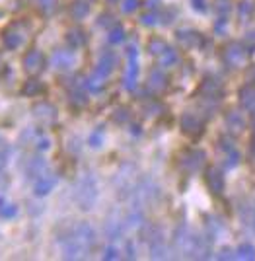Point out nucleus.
Masks as SVG:
<instances>
[{"mask_svg":"<svg viewBox=\"0 0 255 261\" xmlns=\"http://www.w3.org/2000/svg\"><path fill=\"white\" fill-rule=\"evenodd\" d=\"M59 242L64 260H84L90 258L96 250L97 234L92 224L76 222L59 238Z\"/></svg>","mask_w":255,"mask_h":261,"instance_id":"f257e3e1","label":"nucleus"},{"mask_svg":"<svg viewBox=\"0 0 255 261\" xmlns=\"http://www.w3.org/2000/svg\"><path fill=\"white\" fill-rule=\"evenodd\" d=\"M173 250L185 260H209L212 254L211 242L187 224L177 226L173 232Z\"/></svg>","mask_w":255,"mask_h":261,"instance_id":"f03ea898","label":"nucleus"},{"mask_svg":"<svg viewBox=\"0 0 255 261\" xmlns=\"http://www.w3.org/2000/svg\"><path fill=\"white\" fill-rule=\"evenodd\" d=\"M99 189H97V179L92 174H82L74 185V201L80 211H92L96 207Z\"/></svg>","mask_w":255,"mask_h":261,"instance_id":"7ed1b4c3","label":"nucleus"},{"mask_svg":"<svg viewBox=\"0 0 255 261\" xmlns=\"http://www.w3.org/2000/svg\"><path fill=\"white\" fill-rule=\"evenodd\" d=\"M140 236H142V242L148 246V252H150L152 260H166L168 258L166 236H164V230L160 228L158 224L144 222L140 226Z\"/></svg>","mask_w":255,"mask_h":261,"instance_id":"20e7f679","label":"nucleus"},{"mask_svg":"<svg viewBox=\"0 0 255 261\" xmlns=\"http://www.w3.org/2000/svg\"><path fill=\"white\" fill-rule=\"evenodd\" d=\"M160 197V187L152 181V179H138L136 181V185L132 187V191H130V205L132 207H136V209H146L148 205H152V203H156Z\"/></svg>","mask_w":255,"mask_h":261,"instance_id":"39448f33","label":"nucleus"},{"mask_svg":"<svg viewBox=\"0 0 255 261\" xmlns=\"http://www.w3.org/2000/svg\"><path fill=\"white\" fill-rule=\"evenodd\" d=\"M136 185V179H134V166L125 164L121 166V170L117 172L115 175V189H117V195L121 199H128L132 187Z\"/></svg>","mask_w":255,"mask_h":261,"instance_id":"423d86ee","label":"nucleus"},{"mask_svg":"<svg viewBox=\"0 0 255 261\" xmlns=\"http://www.w3.org/2000/svg\"><path fill=\"white\" fill-rule=\"evenodd\" d=\"M197 94H199L203 99H209V101H214V99H216V101H218L224 94V86L218 78H214V76H207V78H203V82L199 84Z\"/></svg>","mask_w":255,"mask_h":261,"instance_id":"0eeeda50","label":"nucleus"},{"mask_svg":"<svg viewBox=\"0 0 255 261\" xmlns=\"http://www.w3.org/2000/svg\"><path fill=\"white\" fill-rule=\"evenodd\" d=\"M179 127H181V132H183V134H187V136H191V138H197V136H201L203 130H205V121H203V117H199L197 113L187 111V113L181 115Z\"/></svg>","mask_w":255,"mask_h":261,"instance_id":"6e6552de","label":"nucleus"},{"mask_svg":"<svg viewBox=\"0 0 255 261\" xmlns=\"http://www.w3.org/2000/svg\"><path fill=\"white\" fill-rule=\"evenodd\" d=\"M205 160H207V154L203 150H185L181 156H179V168L185 170L187 174H195L199 172L203 166H205Z\"/></svg>","mask_w":255,"mask_h":261,"instance_id":"1a4fd4ad","label":"nucleus"},{"mask_svg":"<svg viewBox=\"0 0 255 261\" xmlns=\"http://www.w3.org/2000/svg\"><path fill=\"white\" fill-rule=\"evenodd\" d=\"M246 55H248V47L244 43H230L224 49V63L232 68H240L246 63Z\"/></svg>","mask_w":255,"mask_h":261,"instance_id":"9d476101","label":"nucleus"},{"mask_svg":"<svg viewBox=\"0 0 255 261\" xmlns=\"http://www.w3.org/2000/svg\"><path fill=\"white\" fill-rule=\"evenodd\" d=\"M45 172H49V164L43 156L39 154H33V156H28L26 162H24V174L28 179L35 181L39 175H43Z\"/></svg>","mask_w":255,"mask_h":261,"instance_id":"9b49d317","label":"nucleus"},{"mask_svg":"<svg viewBox=\"0 0 255 261\" xmlns=\"http://www.w3.org/2000/svg\"><path fill=\"white\" fill-rule=\"evenodd\" d=\"M127 57H128V66L127 72H125V88L128 92H132L136 88V78H138V51L134 45H128L127 47Z\"/></svg>","mask_w":255,"mask_h":261,"instance_id":"f8f14e48","label":"nucleus"},{"mask_svg":"<svg viewBox=\"0 0 255 261\" xmlns=\"http://www.w3.org/2000/svg\"><path fill=\"white\" fill-rule=\"evenodd\" d=\"M117 55L113 53V51H109V49H105V51H101L99 53V59H97V65L94 68V72H96L97 76H101L103 80H107L109 78V74L115 70V66H117Z\"/></svg>","mask_w":255,"mask_h":261,"instance_id":"ddd939ff","label":"nucleus"},{"mask_svg":"<svg viewBox=\"0 0 255 261\" xmlns=\"http://www.w3.org/2000/svg\"><path fill=\"white\" fill-rule=\"evenodd\" d=\"M205 183H207V187L214 195H222L224 189H226V179H224L222 170L216 168V166L207 168V172H205Z\"/></svg>","mask_w":255,"mask_h":261,"instance_id":"4468645a","label":"nucleus"},{"mask_svg":"<svg viewBox=\"0 0 255 261\" xmlns=\"http://www.w3.org/2000/svg\"><path fill=\"white\" fill-rule=\"evenodd\" d=\"M240 222L242 226L250 232H255V201L254 199H244L238 207Z\"/></svg>","mask_w":255,"mask_h":261,"instance_id":"2eb2a0df","label":"nucleus"},{"mask_svg":"<svg viewBox=\"0 0 255 261\" xmlns=\"http://www.w3.org/2000/svg\"><path fill=\"white\" fill-rule=\"evenodd\" d=\"M127 230V224H125V217H121L119 213H113L107 220H105V236L107 240H119L123 236V232Z\"/></svg>","mask_w":255,"mask_h":261,"instance_id":"dca6fc26","label":"nucleus"},{"mask_svg":"<svg viewBox=\"0 0 255 261\" xmlns=\"http://www.w3.org/2000/svg\"><path fill=\"white\" fill-rule=\"evenodd\" d=\"M55 185H57V175L49 170L33 181V193H35V197H45L55 189Z\"/></svg>","mask_w":255,"mask_h":261,"instance_id":"f3484780","label":"nucleus"},{"mask_svg":"<svg viewBox=\"0 0 255 261\" xmlns=\"http://www.w3.org/2000/svg\"><path fill=\"white\" fill-rule=\"evenodd\" d=\"M76 63V55L68 49H57L51 57V66L57 70H70Z\"/></svg>","mask_w":255,"mask_h":261,"instance_id":"a211bd4d","label":"nucleus"},{"mask_svg":"<svg viewBox=\"0 0 255 261\" xmlns=\"http://www.w3.org/2000/svg\"><path fill=\"white\" fill-rule=\"evenodd\" d=\"M238 96H240V105H242V109L250 111V115L254 117V121H255V86L254 84L242 86Z\"/></svg>","mask_w":255,"mask_h":261,"instance_id":"6ab92c4d","label":"nucleus"},{"mask_svg":"<svg viewBox=\"0 0 255 261\" xmlns=\"http://www.w3.org/2000/svg\"><path fill=\"white\" fill-rule=\"evenodd\" d=\"M33 115L39 119V121H45V123H53L57 119V107L51 105L49 101H39L33 105Z\"/></svg>","mask_w":255,"mask_h":261,"instance_id":"aec40b11","label":"nucleus"},{"mask_svg":"<svg viewBox=\"0 0 255 261\" xmlns=\"http://www.w3.org/2000/svg\"><path fill=\"white\" fill-rule=\"evenodd\" d=\"M175 37H177L179 45H183L185 49H193V47L203 45V33L195 32V30H179Z\"/></svg>","mask_w":255,"mask_h":261,"instance_id":"412c9836","label":"nucleus"},{"mask_svg":"<svg viewBox=\"0 0 255 261\" xmlns=\"http://www.w3.org/2000/svg\"><path fill=\"white\" fill-rule=\"evenodd\" d=\"M43 66H45V59H43V53H41V51L32 49V51L26 53V57H24V68H26L30 74L39 72Z\"/></svg>","mask_w":255,"mask_h":261,"instance_id":"4be33fe9","label":"nucleus"},{"mask_svg":"<svg viewBox=\"0 0 255 261\" xmlns=\"http://www.w3.org/2000/svg\"><path fill=\"white\" fill-rule=\"evenodd\" d=\"M220 150L224 152V164L228 168H236L240 164V152L236 150L234 142H230L226 138H220Z\"/></svg>","mask_w":255,"mask_h":261,"instance_id":"5701e85b","label":"nucleus"},{"mask_svg":"<svg viewBox=\"0 0 255 261\" xmlns=\"http://www.w3.org/2000/svg\"><path fill=\"white\" fill-rule=\"evenodd\" d=\"M166 86H168V76L164 74V70H160V68L150 70V74H148V90L158 94L162 90H166Z\"/></svg>","mask_w":255,"mask_h":261,"instance_id":"b1692460","label":"nucleus"},{"mask_svg":"<svg viewBox=\"0 0 255 261\" xmlns=\"http://www.w3.org/2000/svg\"><path fill=\"white\" fill-rule=\"evenodd\" d=\"M6 160H8V144H6L4 138H0V191L8 185V175H6V172H4Z\"/></svg>","mask_w":255,"mask_h":261,"instance_id":"393cba45","label":"nucleus"},{"mask_svg":"<svg viewBox=\"0 0 255 261\" xmlns=\"http://www.w3.org/2000/svg\"><path fill=\"white\" fill-rule=\"evenodd\" d=\"M86 41H88V37H86V33L82 32L80 28L68 30V33H66V43L70 45V49H78V47L86 45Z\"/></svg>","mask_w":255,"mask_h":261,"instance_id":"a878e982","label":"nucleus"},{"mask_svg":"<svg viewBox=\"0 0 255 261\" xmlns=\"http://www.w3.org/2000/svg\"><path fill=\"white\" fill-rule=\"evenodd\" d=\"M90 14V2L88 0H74L70 6V16L74 20H84Z\"/></svg>","mask_w":255,"mask_h":261,"instance_id":"bb28decb","label":"nucleus"},{"mask_svg":"<svg viewBox=\"0 0 255 261\" xmlns=\"http://www.w3.org/2000/svg\"><path fill=\"white\" fill-rule=\"evenodd\" d=\"M226 125L230 127L232 132H240V130L246 127L244 115H242L240 111H228V115H226Z\"/></svg>","mask_w":255,"mask_h":261,"instance_id":"cd10ccee","label":"nucleus"},{"mask_svg":"<svg viewBox=\"0 0 255 261\" xmlns=\"http://www.w3.org/2000/svg\"><path fill=\"white\" fill-rule=\"evenodd\" d=\"M41 92H45V86H43V82L41 80H28V82H24V86H22V94L24 96H28V98H33V96H39Z\"/></svg>","mask_w":255,"mask_h":261,"instance_id":"c85d7f7f","label":"nucleus"},{"mask_svg":"<svg viewBox=\"0 0 255 261\" xmlns=\"http://www.w3.org/2000/svg\"><path fill=\"white\" fill-rule=\"evenodd\" d=\"M236 260L242 261H254L255 260V246L246 242V244H240L238 250H236Z\"/></svg>","mask_w":255,"mask_h":261,"instance_id":"c756f323","label":"nucleus"},{"mask_svg":"<svg viewBox=\"0 0 255 261\" xmlns=\"http://www.w3.org/2000/svg\"><path fill=\"white\" fill-rule=\"evenodd\" d=\"M24 35L22 33H18V32H4V37H2V41H4V45L8 47V49H18L22 43H24Z\"/></svg>","mask_w":255,"mask_h":261,"instance_id":"7c9ffc66","label":"nucleus"},{"mask_svg":"<svg viewBox=\"0 0 255 261\" xmlns=\"http://www.w3.org/2000/svg\"><path fill=\"white\" fill-rule=\"evenodd\" d=\"M103 88H105V80L97 76L96 72H92V76L86 78V90H90L92 94H99Z\"/></svg>","mask_w":255,"mask_h":261,"instance_id":"2f4dec72","label":"nucleus"},{"mask_svg":"<svg viewBox=\"0 0 255 261\" xmlns=\"http://www.w3.org/2000/svg\"><path fill=\"white\" fill-rule=\"evenodd\" d=\"M18 215V207L14 203H8L4 197H0V218H14Z\"/></svg>","mask_w":255,"mask_h":261,"instance_id":"473e14b6","label":"nucleus"},{"mask_svg":"<svg viewBox=\"0 0 255 261\" xmlns=\"http://www.w3.org/2000/svg\"><path fill=\"white\" fill-rule=\"evenodd\" d=\"M166 49H168V45H166V41L160 39V37H152V39L148 41V53H150L152 57H160Z\"/></svg>","mask_w":255,"mask_h":261,"instance_id":"72a5a7b5","label":"nucleus"},{"mask_svg":"<svg viewBox=\"0 0 255 261\" xmlns=\"http://www.w3.org/2000/svg\"><path fill=\"white\" fill-rule=\"evenodd\" d=\"M158 59H160V66H173L177 63V51L171 49V47H168Z\"/></svg>","mask_w":255,"mask_h":261,"instance_id":"f704fd0d","label":"nucleus"},{"mask_svg":"<svg viewBox=\"0 0 255 261\" xmlns=\"http://www.w3.org/2000/svg\"><path fill=\"white\" fill-rule=\"evenodd\" d=\"M252 12H254L252 0H242L240 6H238V18H240V22H248L250 16H252Z\"/></svg>","mask_w":255,"mask_h":261,"instance_id":"c9c22d12","label":"nucleus"},{"mask_svg":"<svg viewBox=\"0 0 255 261\" xmlns=\"http://www.w3.org/2000/svg\"><path fill=\"white\" fill-rule=\"evenodd\" d=\"M107 41L111 45H117V43H123L125 41V30L121 26H113L109 30V35H107Z\"/></svg>","mask_w":255,"mask_h":261,"instance_id":"e433bc0d","label":"nucleus"},{"mask_svg":"<svg viewBox=\"0 0 255 261\" xmlns=\"http://www.w3.org/2000/svg\"><path fill=\"white\" fill-rule=\"evenodd\" d=\"M128 119H130V113H128L127 107H117L113 111V121L115 123H127Z\"/></svg>","mask_w":255,"mask_h":261,"instance_id":"4c0bfd02","label":"nucleus"},{"mask_svg":"<svg viewBox=\"0 0 255 261\" xmlns=\"http://www.w3.org/2000/svg\"><path fill=\"white\" fill-rule=\"evenodd\" d=\"M88 142H90V146H92V148H99V146L103 144V130H101V127L96 129L92 134H90Z\"/></svg>","mask_w":255,"mask_h":261,"instance_id":"58836bf2","label":"nucleus"},{"mask_svg":"<svg viewBox=\"0 0 255 261\" xmlns=\"http://www.w3.org/2000/svg\"><path fill=\"white\" fill-rule=\"evenodd\" d=\"M160 20L158 12H148V14H142L140 16V24L142 26H156Z\"/></svg>","mask_w":255,"mask_h":261,"instance_id":"ea45409f","label":"nucleus"},{"mask_svg":"<svg viewBox=\"0 0 255 261\" xmlns=\"http://www.w3.org/2000/svg\"><path fill=\"white\" fill-rule=\"evenodd\" d=\"M214 10L218 12V18H228V14H230V0H218L216 6H214Z\"/></svg>","mask_w":255,"mask_h":261,"instance_id":"a19ab883","label":"nucleus"},{"mask_svg":"<svg viewBox=\"0 0 255 261\" xmlns=\"http://www.w3.org/2000/svg\"><path fill=\"white\" fill-rule=\"evenodd\" d=\"M97 26H99V28H109V30H111V28L115 26L113 16H111V14H101V16L97 18Z\"/></svg>","mask_w":255,"mask_h":261,"instance_id":"79ce46f5","label":"nucleus"},{"mask_svg":"<svg viewBox=\"0 0 255 261\" xmlns=\"http://www.w3.org/2000/svg\"><path fill=\"white\" fill-rule=\"evenodd\" d=\"M103 260H107V261L121 260V250H117L115 246H109V248L103 252Z\"/></svg>","mask_w":255,"mask_h":261,"instance_id":"37998d69","label":"nucleus"},{"mask_svg":"<svg viewBox=\"0 0 255 261\" xmlns=\"http://www.w3.org/2000/svg\"><path fill=\"white\" fill-rule=\"evenodd\" d=\"M35 146H37V150L45 152V150H49V148H51V140L39 132V136H37V140H35Z\"/></svg>","mask_w":255,"mask_h":261,"instance_id":"c03bdc74","label":"nucleus"},{"mask_svg":"<svg viewBox=\"0 0 255 261\" xmlns=\"http://www.w3.org/2000/svg\"><path fill=\"white\" fill-rule=\"evenodd\" d=\"M136 8H138V0H123V4H121V10H123L125 14L134 12Z\"/></svg>","mask_w":255,"mask_h":261,"instance_id":"a18cd8bd","label":"nucleus"},{"mask_svg":"<svg viewBox=\"0 0 255 261\" xmlns=\"http://www.w3.org/2000/svg\"><path fill=\"white\" fill-rule=\"evenodd\" d=\"M191 6L195 12H201V14H205L209 8H207V2L205 0H191Z\"/></svg>","mask_w":255,"mask_h":261,"instance_id":"49530a36","label":"nucleus"},{"mask_svg":"<svg viewBox=\"0 0 255 261\" xmlns=\"http://www.w3.org/2000/svg\"><path fill=\"white\" fill-rule=\"evenodd\" d=\"M234 254H236V252H232V250H228V248H224L222 252H220V254L216 256V260H234V258H236Z\"/></svg>","mask_w":255,"mask_h":261,"instance_id":"de8ad7c7","label":"nucleus"},{"mask_svg":"<svg viewBox=\"0 0 255 261\" xmlns=\"http://www.w3.org/2000/svg\"><path fill=\"white\" fill-rule=\"evenodd\" d=\"M244 45L248 47V51H250V49H255V32H250V33H248V37H246Z\"/></svg>","mask_w":255,"mask_h":261,"instance_id":"09e8293b","label":"nucleus"},{"mask_svg":"<svg viewBox=\"0 0 255 261\" xmlns=\"http://www.w3.org/2000/svg\"><path fill=\"white\" fill-rule=\"evenodd\" d=\"M250 156H252V160L255 162V129L252 132V138H250Z\"/></svg>","mask_w":255,"mask_h":261,"instance_id":"8fccbe9b","label":"nucleus"},{"mask_svg":"<svg viewBox=\"0 0 255 261\" xmlns=\"http://www.w3.org/2000/svg\"><path fill=\"white\" fill-rule=\"evenodd\" d=\"M125 252H127L128 260H134V258H136V256H134V246H132V242H127V248H125Z\"/></svg>","mask_w":255,"mask_h":261,"instance_id":"3c124183","label":"nucleus"},{"mask_svg":"<svg viewBox=\"0 0 255 261\" xmlns=\"http://www.w3.org/2000/svg\"><path fill=\"white\" fill-rule=\"evenodd\" d=\"M37 2H39V6L45 8V10H49V8L53 6V0H37Z\"/></svg>","mask_w":255,"mask_h":261,"instance_id":"603ef678","label":"nucleus"},{"mask_svg":"<svg viewBox=\"0 0 255 261\" xmlns=\"http://www.w3.org/2000/svg\"><path fill=\"white\" fill-rule=\"evenodd\" d=\"M158 2L160 0H146V6L152 10V8H158Z\"/></svg>","mask_w":255,"mask_h":261,"instance_id":"864d4df0","label":"nucleus"},{"mask_svg":"<svg viewBox=\"0 0 255 261\" xmlns=\"http://www.w3.org/2000/svg\"><path fill=\"white\" fill-rule=\"evenodd\" d=\"M252 84H254V86H255V68H254V70H252Z\"/></svg>","mask_w":255,"mask_h":261,"instance_id":"5fc2aeb1","label":"nucleus"},{"mask_svg":"<svg viewBox=\"0 0 255 261\" xmlns=\"http://www.w3.org/2000/svg\"><path fill=\"white\" fill-rule=\"evenodd\" d=\"M119 0H107V4H117Z\"/></svg>","mask_w":255,"mask_h":261,"instance_id":"6e6d98bb","label":"nucleus"},{"mask_svg":"<svg viewBox=\"0 0 255 261\" xmlns=\"http://www.w3.org/2000/svg\"><path fill=\"white\" fill-rule=\"evenodd\" d=\"M2 66H4V65H2V61H0V70H2Z\"/></svg>","mask_w":255,"mask_h":261,"instance_id":"4d7b16f0","label":"nucleus"}]
</instances>
